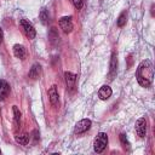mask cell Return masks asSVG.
Instances as JSON below:
<instances>
[{"label":"cell","mask_w":155,"mask_h":155,"mask_svg":"<svg viewBox=\"0 0 155 155\" xmlns=\"http://www.w3.org/2000/svg\"><path fill=\"white\" fill-rule=\"evenodd\" d=\"M153 75H154V70H153V64L149 59H144L139 63L138 68H137V81L140 86L143 87H149L151 81H153Z\"/></svg>","instance_id":"1"},{"label":"cell","mask_w":155,"mask_h":155,"mask_svg":"<svg viewBox=\"0 0 155 155\" xmlns=\"http://www.w3.org/2000/svg\"><path fill=\"white\" fill-rule=\"evenodd\" d=\"M108 145V136L104 132H101L97 134V137L93 140V149L96 153H102L105 147Z\"/></svg>","instance_id":"2"},{"label":"cell","mask_w":155,"mask_h":155,"mask_svg":"<svg viewBox=\"0 0 155 155\" xmlns=\"http://www.w3.org/2000/svg\"><path fill=\"white\" fill-rule=\"evenodd\" d=\"M59 27H61V29L64 31V33H71V30H73V18H71V16H65V17H62L61 19H59Z\"/></svg>","instance_id":"3"},{"label":"cell","mask_w":155,"mask_h":155,"mask_svg":"<svg viewBox=\"0 0 155 155\" xmlns=\"http://www.w3.org/2000/svg\"><path fill=\"white\" fill-rule=\"evenodd\" d=\"M21 25H22L23 33L25 34V36H27L28 39H34V38H35L36 31H35L34 27L31 25V23H29V22L25 21V19H22V21H21Z\"/></svg>","instance_id":"4"},{"label":"cell","mask_w":155,"mask_h":155,"mask_svg":"<svg viewBox=\"0 0 155 155\" xmlns=\"http://www.w3.org/2000/svg\"><path fill=\"white\" fill-rule=\"evenodd\" d=\"M91 127V120L88 119H82L80 121H78V124L74 127V133L75 134H81L84 132H86L88 128Z\"/></svg>","instance_id":"5"},{"label":"cell","mask_w":155,"mask_h":155,"mask_svg":"<svg viewBox=\"0 0 155 155\" xmlns=\"http://www.w3.org/2000/svg\"><path fill=\"white\" fill-rule=\"evenodd\" d=\"M136 133L140 137L144 138L145 133H147V121L144 117H140L136 121Z\"/></svg>","instance_id":"6"},{"label":"cell","mask_w":155,"mask_h":155,"mask_svg":"<svg viewBox=\"0 0 155 155\" xmlns=\"http://www.w3.org/2000/svg\"><path fill=\"white\" fill-rule=\"evenodd\" d=\"M48 98H50V102L53 107H57L58 103H59V96H58V92H57V87L56 85L51 86L50 90H48Z\"/></svg>","instance_id":"7"},{"label":"cell","mask_w":155,"mask_h":155,"mask_svg":"<svg viewBox=\"0 0 155 155\" xmlns=\"http://www.w3.org/2000/svg\"><path fill=\"white\" fill-rule=\"evenodd\" d=\"M64 78H65V82H67V87L71 91L75 87V82H76V75L74 73L70 71H65L64 73Z\"/></svg>","instance_id":"8"},{"label":"cell","mask_w":155,"mask_h":155,"mask_svg":"<svg viewBox=\"0 0 155 155\" xmlns=\"http://www.w3.org/2000/svg\"><path fill=\"white\" fill-rule=\"evenodd\" d=\"M111 93H113V91L108 85H103L98 91V96H99V98L102 101H107L111 96Z\"/></svg>","instance_id":"9"},{"label":"cell","mask_w":155,"mask_h":155,"mask_svg":"<svg viewBox=\"0 0 155 155\" xmlns=\"http://www.w3.org/2000/svg\"><path fill=\"white\" fill-rule=\"evenodd\" d=\"M13 54H15V57H17L19 59H24L27 57V51H25L23 45L17 44V45L13 46Z\"/></svg>","instance_id":"10"},{"label":"cell","mask_w":155,"mask_h":155,"mask_svg":"<svg viewBox=\"0 0 155 155\" xmlns=\"http://www.w3.org/2000/svg\"><path fill=\"white\" fill-rule=\"evenodd\" d=\"M10 93V85L5 80H0V101H4Z\"/></svg>","instance_id":"11"},{"label":"cell","mask_w":155,"mask_h":155,"mask_svg":"<svg viewBox=\"0 0 155 155\" xmlns=\"http://www.w3.org/2000/svg\"><path fill=\"white\" fill-rule=\"evenodd\" d=\"M40 74H41V67L35 63V64L31 67L30 71H29V78L35 80V79H38V78L40 76Z\"/></svg>","instance_id":"12"},{"label":"cell","mask_w":155,"mask_h":155,"mask_svg":"<svg viewBox=\"0 0 155 155\" xmlns=\"http://www.w3.org/2000/svg\"><path fill=\"white\" fill-rule=\"evenodd\" d=\"M116 67H117V59H116V54L114 52L111 56V63H110V73H109L110 79H114L113 76L116 74Z\"/></svg>","instance_id":"13"},{"label":"cell","mask_w":155,"mask_h":155,"mask_svg":"<svg viewBox=\"0 0 155 155\" xmlns=\"http://www.w3.org/2000/svg\"><path fill=\"white\" fill-rule=\"evenodd\" d=\"M15 138H16V142L19 143V144H22V145H27L29 143V134H27V133L17 134Z\"/></svg>","instance_id":"14"},{"label":"cell","mask_w":155,"mask_h":155,"mask_svg":"<svg viewBox=\"0 0 155 155\" xmlns=\"http://www.w3.org/2000/svg\"><path fill=\"white\" fill-rule=\"evenodd\" d=\"M127 18V15H126V12H122L120 16H119V18H117V25L119 27H124L125 24H126V19Z\"/></svg>","instance_id":"15"},{"label":"cell","mask_w":155,"mask_h":155,"mask_svg":"<svg viewBox=\"0 0 155 155\" xmlns=\"http://www.w3.org/2000/svg\"><path fill=\"white\" fill-rule=\"evenodd\" d=\"M12 110H13V114H15V120H16V122L19 124V120H21V111L18 110L17 105H13Z\"/></svg>","instance_id":"16"},{"label":"cell","mask_w":155,"mask_h":155,"mask_svg":"<svg viewBox=\"0 0 155 155\" xmlns=\"http://www.w3.org/2000/svg\"><path fill=\"white\" fill-rule=\"evenodd\" d=\"M120 140H121V143H122V145H124L125 148H127V147L130 145V143H128V140H127V138H126V134L121 133V134H120Z\"/></svg>","instance_id":"17"},{"label":"cell","mask_w":155,"mask_h":155,"mask_svg":"<svg viewBox=\"0 0 155 155\" xmlns=\"http://www.w3.org/2000/svg\"><path fill=\"white\" fill-rule=\"evenodd\" d=\"M40 18H41V22H42L44 24L47 22V19H48V16H46V10H45V8L41 11V13H40Z\"/></svg>","instance_id":"18"},{"label":"cell","mask_w":155,"mask_h":155,"mask_svg":"<svg viewBox=\"0 0 155 155\" xmlns=\"http://www.w3.org/2000/svg\"><path fill=\"white\" fill-rule=\"evenodd\" d=\"M73 5H74L75 8L80 10L82 7V5H84V1L82 0H73Z\"/></svg>","instance_id":"19"},{"label":"cell","mask_w":155,"mask_h":155,"mask_svg":"<svg viewBox=\"0 0 155 155\" xmlns=\"http://www.w3.org/2000/svg\"><path fill=\"white\" fill-rule=\"evenodd\" d=\"M2 38H4V33H2V29L0 28V44L2 42Z\"/></svg>","instance_id":"20"},{"label":"cell","mask_w":155,"mask_h":155,"mask_svg":"<svg viewBox=\"0 0 155 155\" xmlns=\"http://www.w3.org/2000/svg\"><path fill=\"white\" fill-rule=\"evenodd\" d=\"M0 153H1V150H0Z\"/></svg>","instance_id":"21"}]
</instances>
